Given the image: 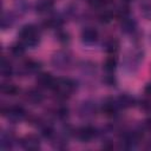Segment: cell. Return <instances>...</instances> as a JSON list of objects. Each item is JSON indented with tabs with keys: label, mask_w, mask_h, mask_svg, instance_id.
Listing matches in <instances>:
<instances>
[{
	"label": "cell",
	"mask_w": 151,
	"mask_h": 151,
	"mask_svg": "<svg viewBox=\"0 0 151 151\" xmlns=\"http://www.w3.org/2000/svg\"><path fill=\"white\" fill-rule=\"evenodd\" d=\"M18 37L19 41H21L26 47L34 48L40 42V29L33 24H26L20 28Z\"/></svg>",
	"instance_id": "obj_1"
},
{
	"label": "cell",
	"mask_w": 151,
	"mask_h": 151,
	"mask_svg": "<svg viewBox=\"0 0 151 151\" xmlns=\"http://www.w3.org/2000/svg\"><path fill=\"white\" fill-rule=\"evenodd\" d=\"M77 85L76 81L73 79L70 78H57L54 87H53V92L55 93V96L59 99H66L74 90H76Z\"/></svg>",
	"instance_id": "obj_2"
},
{
	"label": "cell",
	"mask_w": 151,
	"mask_h": 151,
	"mask_svg": "<svg viewBox=\"0 0 151 151\" xmlns=\"http://www.w3.org/2000/svg\"><path fill=\"white\" fill-rule=\"evenodd\" d=\"M72 63H73L72 53L67 50H59V51L54 52L52 58H51L52 66L57 70H60V71L70 68Z\"/></svg>",
	"instance_id": "obj_3"
},
{
	"label": "cell",
	"mask_w": 151,
	"mask_h": 151,
	"mask_svg": "<svg viewBox=\"0 0 151 151\" xmlns=\"http://www.w3.org/2000/svg\"><path fill=\"white\" fill-rule=\"evenodd\" d=\"M143 58H144V52L143 51H140V50L131 51L130 54L126 55V58L124 59V63H123L125 72L134 73L138 70L140 63L143 61Z\"/></svg>",
	"instance_id": "obj_4"
},
{
	"label": "cell",
	"mask_w": 151,
	"mask_h": 151,
	"mask_svg": "<svg viewBox=\"0 0 151 151\" xmlns=\"http://www.w3.org/2000/svg\"><path fill=\"white\" fill-rule=\"evenodd\" d=\"M2 116H5L11 122H21L26 119L27 112L21 105H9L2 107Z\"/></svg>",
	"instance_id": "obj_5"
},
{
	"label": "cell",
	"mask_w": 151,
	"mask_h": 151,
	"mask_svg": "<svg viewBox=\"0 0 151 151\" xmlns=\"http://www.w3.org/2000/svg\"><path fill=\"white\" fill-rule=\"evenodd\" d=\"M77 111H78V116L81 119H91L97 114L98 106H97L96 101L87 99V100H84L79 104Z\"/></svg>",
	"instance_id": "obj_6"
},
{
	"label": "cell",
	"mask_w": 151,
	"mask_h": 151,
	"mask_svg": "<svg viewBox=\"0 0 151 151\" xmlns=\"http://www.w3.org/2000/svg\"><path fill=\"white\" fill-rule=\"evenodd\" d=\"M74 136L80 142L88 143L98 136V130H97V127H94L92 125H83V126L78 127L77 130H74Z\"/></svg>",
	"instance_id": "obj_7"
},
{
	"label": "cell",
	"mask_w": 151,
	"mask_h": 151,
	"mask_svg": "<svg viewBox=\"0 0 151 151\" xmlns=\"http://www.w3.org/2000/svg\"><path fill=\"white\" fill-rule=\"evenodd\" d=\"M99 39V32L92 26H86L80 33V40L85 45H93Z\"/></svg>",
	"instance_id": "obj_8"
},
{
	"label": "cell",
	"mask_w": 151,
	"mask_h": 151,
	"mask_svg": "<svg viewBox=\"0 0 151 151\" xmlns=\"http://www.w3.org/2000/svg\"><path fill=\"white\" fill-rule=\"evenodd\" d=\"M40 68H41V63H40V61L28 59V60H25V61L21 64V66L19 67V73H20L21 76L34 74V73L39 72Z\"/></svg>",
	"instance_id": "obj_9"
},
{
	"label": "cell",
	"mask_w": 151,
	"mask_h": 151,
	"mask_svg": "<svg viewBox=\"0 0 151 151\" xmlns=\"http://www.w3.org/2000/svg\"><path fill=\"white\" fill-rule=\"evenodd\" d=\"M119 20H120V29H122L123 33L132 35L137 32V28H138L137 21L131 15H126V17L119 19Z\"/></svg>",
	"instance_id": "obj_10"
},
{
	"label": "cell",
	"mask_w": 151,
	"mask_h": 151,
	"mask_svg": "<svg viewBox=\"0 0 151 151\" xmlns=\"http://www.w3.org/2000/svg\"><path fill=\"white\" fill-rule=\"evenodd\" d=\"M57 78H54L51 73L47 72H41L38 74L37 77V85L39 88H48V90H53L54 84H55Z\"/></svg>",
	"instance_id": "obj_11"
},
{
	"label": "cell",
	"mask_w": 151,
	"mask_h": 151,
	"mask_svg": "<svg viewBox=\"0 0 151 151\" xmlns=\"http://www.w3.org/2000/svg\"><path fill=\"white\" fill-rule=\"evenodd\" d=\"M120 110L116 98H106L101 103V111L107 116V117H114L117 116L118 111Z\"/></svg>",
	"instance_id": "obj_12"
},
{
	"label": "cell",
	"mask_w": 151,
	"mask_h": 151,
	"mask_svg": "<svg viewBox=\"0 0 151 151\" xmlns=\"http://www.w3.org/2000/svg\"><path fill=\"white\" fill-rule=\"evenodd\" d=\"M17 143V137L13 131L11 130H4L0 136V147L2 150H9L12 149Z\"/></svg>",
	"instance_id": "obj_13"
},
{
	"label": "cell",
	"mask_w": 151,
	"mask_h": 151,
	"mask_svg": "<svg viewBox=\"0 0 151 151\" xmlns=\"http://www.w3.org/2000/svg\"><path fill=\"white\" fill-rule=\"evenodd\" d=\"M20 145L24 150L35 151L40 147V138L35 134H27L20 140Z\"/></svg>",
	"instance_id": "obj_14"
},
{
	"label": "cell",
	"mask_w": 151,
	"mask_h": 151,
	"mask_svg": "<svg viewBox=\"0 0 151 151\" xmlns=\"http://www.w3.org/2000/svg\"><path fill=\"white\" fill-rule=\"evenodd\" d=\"M54 8V0H38L34 5V9L39 14H48Z\"/></svg>",
	"instance_id": "obj_15"
},
{
	"label": "cell",
	"mask_w": 151,
	"mask_h": 151,
	"mask_svg": "<svg viewBox=\"0 0 151 151\" xmlns=\"http://www.w3.org/2000/svg\"><path fill=\"white\" fill-rule=\"evenodd\" d=\"M63 24H64V18L60 17L59 14H55V15H51L50 18H47L42 26L44 28H51V29H60L63 27Z\"/></svg>",
	"instance_id": "obj_16"
},
{
	"label": "cell",
	"mask_w": 151,
	"mask_h": 151,
	"mask_svg": "<svg viewBox=\"0 0 151 151\" xmlns=\"http://www.w3.org/2000/svg\"><path fill=\"white\" fill-rule=\"evenodd\" d=\"M25 99L33 105H38L44 100V96L39 88H29L25 93Z\"/></svg>",
	"instance_id": "obj_17"
},
{
	"label": "cell",
	"mask_w": 151,
	"mask_h": 151,
	"mask_svg": "<svg viewBox=\"0 0 151 151\" xmlns=\"http://www.w3.org/2000/svg\"><path fill=\"white\" fill-rule=\"evenodd\" d=\"M116 100H117V103H118V105H119L120 109H129V107H132V106H134L137 104L136 98L132 97L129 93H122V94H119L116 98Z\"/></svg>",
	"instance_id": "obj_18"
},
{
	"label": "cell",
	"mask_w": 151,
	"mask_h": 151,
	"mask_svg": "<svg viewBox=\"0 0 151 151\" xmlns=\"http://www.w3.org/2000/svg\"><path fill=\"white\" fill-rule=\"evenodd\" d=\"M103 47H104L106 53H109L111 55H114L119 50V42H118V40L116 38H109V39H106L104 41Z\"/></svg>",
	"instance_id": "obj_19"
},
{
	"label": "cell",
	"mask_w": 151,
	"mask_h": 151,
	"mask_svg": "<svg viewBox=\"0 0 151 151\" xmlns=\"http://www.w3.org/2000/svg\"><path fill=\"white\" fill-rule=\"evenodd\" d=\"M14 72V68L9 61V59H7L6 57H4L1 59V64H0V74L4 78H9Z\"/></svg>",
	"instance_id": "obj_20"
},
{
	"label": "cell",
	"mask_w": 151,
	"mask_h": 151,
	"mask_svg": "<svg viewBox=\"0 0 151 151\" xmlns=\"http://www.w3.org/2000/svg\"><path fill=\"white\" fill-rule=\"evenodd\" d=\"M15 22V15L12 12H4L1 15V28L4 31L11 28Z\"/></svg>",
	"instance_id": "obj_21"
},
{
	"label": "cell",
	"mask_w": 151,
	"mask_h": 151,
	"mask_svg": "<svg viewBox=\"0 0 151 151\" xmlns=\"http://www.w3.org/2000/svg\"><path fill=\"white\" fill-rule=\"evenodd\" d=\"M25 50H26V46L21 41H17V42L12 44L11 47H9L11 54L15 58H21L25 54Z\"/></svg>",
	"instance_id": "obj_22"
},
{
	"label": "cell",
	"mask_w": 151,
	"mask_h": 151,
	"mask_svg": "<svg viewBox=\"0 0 151 151\" xmlns=\"http://www.w3.org/2000/svg\"><path fill=\"white\" fill-rule=\"evenodd\" d=\"M117 65H118V60L114 55H110L105 59L104 64H103V67L105 70L106 73H113L117 68Z\"/></svg>",
	"instance_id": "obj_23"
},
{
	"label": "cell",
	"mask_w": 151,
	"mask_h": 151,
	"mask_svg": "<svg viewBox=\"0 0 151 151\" xmlns=\"http://www.w3.org/2000/svg\"><path fill=\"white\" fill-rule=\"evenodd\" d=\"M1 92L6 96H11V97H14L17 94H19L20 92V88L14 85V84H2L1 85Z\"/></svg>",
	"instance_id": "obj_24"
},
{
	"label": "cell",
	"mask_w": 151,
	"mask_h": 151,
	"mask_svg": "<svg viewBox=\"0 0 151 151\" xmlns=\"http://www.w3.org/2000/svg\"><path fill=\"white\" fill-rule=\"evenodd\" d=\"M68 116H70V110L65 105H59L54 110V117L59 120H65L68 118Z\"/></svg>",
	"instance_id": "obj_25"
},
{
	"label": "cell",
	"mask_w": 151,
	"mask_h": 151,
	"mask_svg": "<svg viewBox=\"0 0 151 151\" xmlns=\"http://www.w3.org/2000/svg\"><path fill=\"white\" fill-rule=\"evenodd\" d=\"M55 38H57L58 42L61 44V45H66V46H67V45L71 42V35H70V33L66 32V31H63L61 28L57 31Z\"/></svg>",
	"instance_id": "obj_26"
},
{
	"label": "cell",
	"mask_w": 151,
	"mask_h": 151,
	"mask_svg": "<svg viewBox=\"0 0 151 151\" xmlns=\"http://www.w3.org/2000/svg\"><path fill=\"white\" fill-rule=\"evenodd\" d=\"M112 19H113V13H112L111 11H109V9H103V11L98 14V20H99V22H101V24H104V25L110 24V22L112 21Z\"/></svg>",
	"instance_id": "obj_27"
},
{
	"label": "cell",
	"mask_w": 151,
	"mask_h": 151,
	"mask_svg": "<svg viewBox=\"0 0 151 151\" xmlns=\"http://www.w3.org/2000/svg\"><path fill=\"white\" fill-rule=\"evenodd\" d=\"M140 12L145 19L151 20V0H145L140 4Z\"/></svg>",
	"instance_id": "obj_28"
},
{
	"label": "cell",
	"mask_w": 151,
	"mask_h": 151,
	"mask_svg": "<svg viewBox=\"0 0 151 151\" xmlns=\"http://www.w3.org/2000/svg\"><path fill=\"white\" fill-rule=\"evenodd\" d=\"M112 0H87L88 6L93 9H103L106 5H109Z\"/></svg>",
	"instance_id": "obj_29"
},
{
	"label": "cell",
	"mask_w": 151,
	"mask_h": 151,
	"mask_svg": "<svg viewBox=\"0 0 151 151\" xmlns=\"http://www.w3.org/2000/svg\"><path fill=\"white\" fill-rule=\"evenodd\" d=\"M80 70L83 74H93V72L96 71V67L91 61H83L80 64Z\"/></svg>",
	"instance_id": "obj_30"
},
{
	"label": "cell",
	"mask_w": 151,
	"mask_h": 151,
	"mask_svg": "<svg viewBox=\"0 0 151 151\" xmlns=\"http://www.w3.org/2000/svg\"><path fill=\"white\" fill-rule=\"evenodd\" d=\"M28 7H29V4L26 0H17L15 1V9L19 12V14L26 13L28 11Z\"/></svg>",
	"instance_id": "obj_31"
},
{
	"label": "cell",
	"mask_w": 151,
	"mask_h": 151,
	"mask_svg": "<svg viewBox=\"0 0 151 151\" xmlns=\"http://www.w3.org/2000/svg\"><path fill=\"white\" fill-rule=\"evenodd\" d=\"M103 81H104V84L107 85V86H114V85L117 84V79H116V77L113 76V73H106V74L104 76V78H103Z\"/></svg>",
	"instance_id": "obj_32"
},
{
	"label": "cell",
	"mask_w": 151,
	"mask_h": 151,
	"mask_svg": "<svg viewBox=\"0 0 151 151\" xmlns=\"http://www.w3.org/2000/svg\"><path fill=\"white\" fill-rule=\"evenodd\" d=\"M139 104H140L139 106H140L142 110H144V111H150L151 110V100L150 99L144 98V99H142L139 101Z\"/></svg>",
	"instance_id": "obj_33"
},
{
	"label": "cell",
	"mask_w": 151,
	"mask_h": 151,
	"mask_svg": "<svg viewBox=\"0 0 151 151\" xmlns=\"http://www.w3.org/2000/svg\"><path fill=\"white\" fill-rule=\"evenodd\" d=\"M144 92H145V94L151 96V81L147 83V84L145 85V87H144Z\"/></svg>",
	"instance_id": "obj_34"
},
{
	"label": "cell",
	"mask_w": 151,
	"mask_h": 151,
	"mask_svg": "<svg viewBox=\"0 0 151 151\" xmlns=\"http://www.w3.org/2000/svg\"><path fill=\"white\" fill-rule=\"evenodd\" d=\"M150 42H151V34H150Z\"/></svg>",
	"instance_id": "obj_35"
},
{
	"label": "cell",
	"mask_w": 151,
	"mask_h": 151,
	"mask_svg": "<svg viewBox=\"0 0 151 151\" xmlns=\"http://www.w3.org/2000/svg\"><path fill=\"white\" fill-rule=\"evenodd\" d=\"M124 1H130V0H124Z\"/></svg>",
	"instance_id": "obj_36"
}]
</instances>
